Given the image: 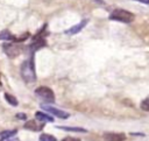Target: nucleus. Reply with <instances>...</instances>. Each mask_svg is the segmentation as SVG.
Listing matches in <instances>:
<instances>
[{
  "mask_svg": "<svg viewBox=\"0 0 149 141\" xmlns=\"http://www.w3.org/2000/svg\"><path fill=\"white\" fill-rule=\"evenodd\" d=\"M20 72H21L22 79H23L26 83L30 84V83H34V82L36 80V72H35V66H34V61H33V58L26 59V61L21 64Z\"/></svg>",
  "mask_w": 149,
  "mask_h": 141,
  "instance_id": "nucleus-1",
  "label": "nucleus"
},
{
  "mask_svg": "<svg viewBox=\"0 0 149 141\" xmlns=\"http://www.w3.org/2000/svg\"><path fill=\"white\" fill-rule=\"evenodd\" d=\"M134 14L130 13L129 10H126V9H122V8H115L111 15H109V19L111 20H114V21H118V22H123V23H130L134 21Z\"/></svg>",
  "mask_w": 149,
  "mask_h": 141,
  "instance_id": "nucleus-2",
  "label": "nucleus"
},
{
  "mask_svg": "<svg viewBox=\"0 0 149 141\" xmlns=\"http://www.w3.org/2000/svg\"><path fill=\"white\" fill-rule=\"evenodd\" d=\"M35 94L41 99L43 100L44 103H48V104H51L55 101V93L54 91L48 87V86H38L36 90H35Z\"/></svg>",
  "mask_w": 149,
  "mask_h": 141,
  "instance_id": "nucleus-3",
  "label": "nucleus"
},
{
  "mask_svg": "<svg viewBox=\"0 0 149 141\" xmlns=\"http://www.w3.org/2000/svg\"><path fill=\"white\" fill-rule=\"evenodd\" d=\"M42 108L45 110L47 112L51 113L52 115H56L57 118H61V119H68L69 118V113L68 112H64L59 108H56L54 106H49V105H42Z\"/></svg>",
  "mask_w": 149,
  "mask_h": 141,
  "instance_id": "nucleus-4",
  "label": "nucleus"
},
{
  "mask_svg": "<svg viewBox=\"0 0 149 141\" xmlns=\"http://www.w3.org/2000/svg\"><path fill=\"white\" fill-rule=\"evenodd\" d=\"M105 141H125L126 134L125 133H114V132H106L102 134Z\"/></svg>",
  "mask_w": 149,
  "mask_h": 141,
  "instance_id": "nucleus-5",
  "label": "nucleus"
},
{
  "mask_svg": "<svg viewBox=\"0 0 149 141\" xmlns=\"http://www.w3.org/2000/svg\"><path fill=\"white\" fill-rule=\"evenodd\" d=\"M3 51L6 52V55L10 58H14L16 56L20 55L21 52V48L14 44H3Z\"/></svg>",
  "mask_w": 149,
  "mask_h": 141,
  "instance_id": "nucleus-6",
  "label": "nucleus"
},
{
  "mask_svg": "<svg viewBox=\"0 0 149 141\" xmlns=\"http://www.w3.org/2000/svg\"><path fill=\"white\" fill-rule=\"evenodd\" d=\"M87 24V20L85 19V20H83V21H80L79 23H77V24H74V26H72L70 29H68V30H65V33L66 34H69V35H74V34H77V33H79L85 26Z\"/></svg>",
  "mask_w": 149,
  "mask_h": 141,
  "instance_id": "nucleus-7",
  "label": "nucleus"
},
{
  "mask_svg": "<svg viewBox=\"0 0 149 141\" xmlns=\"http://www.w3.org/2000/svg\"><path fill=\"white\" fill-rule=\"evenodd\" d=\"M35 118L38 121H42V122H54V118L52 117H50L49 114H47L44 112H41V111H37L35 113Z\"/></svg>",
  "mask_w": 149,
  "mask_h": 141,
  "instance_id": "nucleus-8",
  "label": "nucleus"
},
{
  "mask_svg": "<svg viewBox=\"0 0 149 141\" xmlns=\"http://www.w3.org/2000/svg\"><path fill=\"white\" fill-rule=\"evenodd\" d=\"M23 127L26 129H29V131H33V132H37V131L43 128V125H38L37 121H35V120H29V121H27L24 124Z\"/></svg>",
  "mask_w": 149,
  "mask_h": 141,
  "instance_id": "nucleus-9",
  "label": "nucleus"
},
{
  "mask_svg": "<svg viewBox=\"0 0 149 141\" xmlns=\"http://www.w3.org/2000/svg\"><path fill=\"white\" fill-rule=\"evenodd\" d=\"M16 134V129H9V131H2L0 132V141H5L10 139Z\"/></svg>",
  "mask_w": 149,
  "mask_h": 141,
  "instance_id": "nucleus-10",
  "label": "nucleus"
},
{
  "mask_svg": "<svg viewBox=\"0 0 149 141\" xmlns=\"http://www.w3.org/2000/svg\"><path fill=\"white\" fill-rule=\"evenodd\" d=\"M59 129H63V131H69V132H78V133H86L87 131L85 128H81V127H69V126H58Z\"/></svg>",
  "mask_w": 149,
  "mask_h": 141,
  "instance_id": "nucleus-11",
  "label": "nucleus"
},
{
  "mask_svg": "<svg viewBox=\"0 0 149 141\" xmlns=\"http://www.w3.org/2000/svg\"><path fill=\"white\" fill-rule=\"evenodd\" d=\"M5 99L7 100V103L9 104V105H12V106H17V104H19V101H17V99L14 97V96H12V94H9V93H5Z\"/></svg>",
  "mask_w": 149,
  "mask_h": 141,
  "instance_id": "nucleus-12",
  "label": "nucleus"
},
{
  "mask_svg": "<svg viewBox=\"0 0 149 141\" xmlns=\"http://www.w3.org/2000/svg\"><path fill=\"white\" fill-rule=\"evenodd\" d=\"M40 141H57V139L54 136V135H51V134H47V133H42L41 135H40V139H38Z\"/></svg>",
  "mask_w": 149,
  "mask_h": 141,
  "instance_id": "nucleus-13",
  "label": "nucleus"
},
{
  "mask_svg": "<svg viewBox=\"0 0 149 141\" xmlns=\"http://www.w3.org/2000/svg\"><path fill=\"white\" fill-rule=\"evenodd\" d=\"M13 38H14V36H13L8 30H3V31L0 33V40L7 41V40H13Z\"/></svg>",
  "mask_w": 149,
  "mask_h": 141,
  "instance_id": "nucleus-14",
  "label": "nucleus"
},
{
  "mask_svg": "<svg viewBox=\"0 0 149 141\" xmlns=\"http://www.w3.org/2000/svg\"><path fill=\"white\" fill-rule=\"evenodd\" d=\"M140 107H141L143 111H147V112H149V98H147V99L142 100V103H141Z\"/></svg>",
  "mask_w": 149,
  "mask_h": 141,
  "instance_id": "nucleus-15",
  "label": "nucleus"
},
{
  "mask_svg": "<svg viewBox=\"0 0 149 141\" xmlns=\"http://www.w3.org/2000/svg\"><path fill=\"white\" fill-rule=\"evenodd\" d=\"M62 141H80V139H78V138H72V136H65Z\"/></svg>",
  "mask_w": 149,
  "mask_h": 141,
  "instance_id": "nucleus-16",
  "label": "nucleus"
},
{
  "mask_svg": "<svg viewBox=\"0 0 149 141\" xmlns=\"http://www.w3.org/2000/svg\"><path fill=\"white\" fill-rule=\"evenodd\" d=\"M135 1H140L142 3H149V0H135Z\"/></svg>",
  "mask_w": 149,
  "mask_h": 141,
  "instance_id": "nucleus-17",
  "label": "nucleus"
},
{
  "mask_svg": "<svg viewBox=\"0 0 149 141\" xmlns=\"http://www.w3.org/2000/svg\"><path fill=\"white\" fill-rule=\"evenodd\" d=\"M17 118H22V119H24L26 115H24V114H17Z\"/></svg>",
  "mask_w": 149,
  "mask_h": 141,
  "instance_id": "nucleus-18",
  "label": "nucleus"
},
{
  "mask_svg": "<svg viewBox=\"0 0 149 141\" xmlns=\"http://www.w3.org/2000/svg\"><path fill=\"white\" fill-rule=\"evenodd\" d=\"M12 141H19V140H12Z\"/></svg>",
  "mask_w": 149,
  "mask_h": 141,
  "instance_id": "nucleus-19",
  "label": "nucleus"
}]
</instances>
